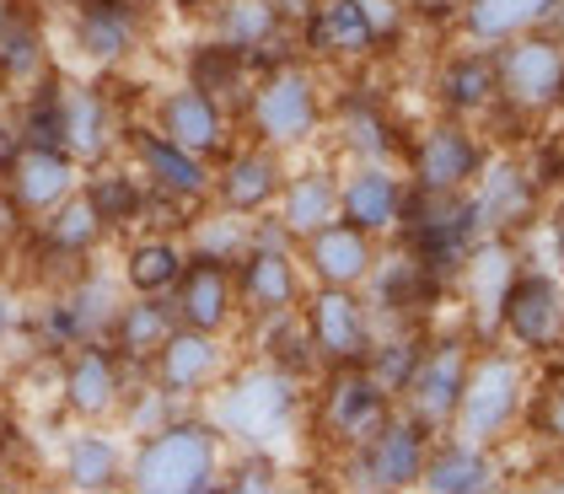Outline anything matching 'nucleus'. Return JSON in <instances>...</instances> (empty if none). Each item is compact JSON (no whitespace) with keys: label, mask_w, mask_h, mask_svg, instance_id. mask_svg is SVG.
Segmentation results:
<instances>
[{"label":"nucleus","mask_w":564,"mask_h":494,"mask_svg":"<svg viewBox=\"0 0 564 494\" xmlns=\"http://www.w3.org/2000/svg\"><path fill=\"white\" fill-rule=\"evenodd\" d=\"M167 333H173V317H167V307H156V301H140V307L113 312V339H119V350L130 360L156 355Z\"/></svg>","instance_id":"21"},{"label":"nucleus","mask_w":564,"mask_h":494,"mask_svg":"<svg viewBox=\"0 0 564 494\" xmlns=\"http://www.w3.org/2000/svg\"><path fill=\"white\" fill-rule=\"evenodd\" d=\"M312 264H317V274L328 285H349V279H360V274L371 270V248H366L360 231L328 221L312 231Z\"/></svg>","instance_id":"16"},{"label":"nucleus","mask_w":564,"mask_h":494,"mask_svg":"<svg viewBox=\"0 0 564 494\" xmlns=\"http://www.w3.org/2000/svg\"><path fill=\"white\" fill-rule=\"evenodd\" d=\"M6 328H11V307H6V296H0V339H6Z\"/></svg>","instance_id":"40"},{"label":"nucleus","mask_w":564,"mask_h":494,"mask_svg":"<svg viewBox=\"0 0 564 494\" xmlns=\"http://www.w3.org/2000/svg\"><path fill=\"white\" fill-rule=\"evenodd\" d=\"M500 312L511 317V328H517L527 344H549L560 333V296H554L549 279H521V285H511Z\"/></svg>","instance_id":"15"},{"label":"nucleus","mask_w":564,"mask_h":494,"mask_svg":"<svg viewBox=\"0 0 564 494\" xmlns=\"http://www.w3.org/2000/svg\"><path fill=\"white\" fill-rule=\"evenodd\" d=\"M269 28H274V11L263 6V0H237L231 11H226V44L231 48H253L269 39Z\"/></svg>","instance_id":"34"},{"label":"nucleus","mask_w":564,"mask_h":494,"mask_svg":"<svg viewBox=\"0 0 564 494\" xmlns=\"http://www.w3.org/2000/svg\"><path fill=\"white\" fill-rule=\"evenodd\" d=\"M134 156H140L145 178L156 183V188H167V194H177V199H194V194L210 188L205 156H194V151L173 145L167 135H134Z\"/></svg>","instance_id":"9"},{"label":"nucleus","mask_w":564,"mask_h":494,"mask_svg":"<svg viewBox=\"0 0 564 494\" xmlns=\"http://www.w3.org/2000/svg\"><path fill=\"white\" fill-rule=\"evenodd\" d=\"M130 285L140 296H156V290H167L177 285V274H183V253H177L173 242H140L130 253Z\"/></svg>","instance_id":"29"},{"label":"nucleus","mask_w":564,"mask_h":494,"mask_svg":"<svg viewBox=\"0 0 564 494\" xmlns=\"http://www.w3.org/2000/svg\"><path fill=\"white\" fill-rule=\"evenodd\" d=\"M220 194L231 210H259L263 199L274 194V162L269 156H237L220 178Z\"/></svg>","instance_id":"26"},{"label":"nucleus","mask_w":564,"mask_h":494,"mask_svg":"<svg viewBox=\"0 0 564 494\" xmlns=\"http://www.w3.org/2000/svg\"><path fill=\"white\" fill-rule=\"evenodd\" d=\"M237 237H242V231L231 221H216V226H199V231H194V248H199V259H216L220 264V259L237 248Z\"/></svg>","instance_id":"37"},{"label":"nucleus","mask_w":564,"mask_h":494,"mask_svg":"<svg viewBox=\"0 0 564 494\" xmlns=\"http://www.w3.org/2000/svg\"><path fill=\"white\" fill-rule=\"evenodd\" d=\"M134 490L145 494H199L216 484V436L205 425H162L134 451Z\"/></svg>","instance_id":"1"},{"label":"nucleus","mask_w":564,"mask_h":494,"mask_svg":"<svg viewBox=\"0 0 564 494\" xmlns=\"http://www.w3.org/2000/svg\"><path fill=\"white\" fill-rule=\"evenodd\" d=\"M328 419H334V430H339V436H366V430H377V425H382V393H377L371 382L349 376V382H339V393H334Z\"/></svg>","instance_id":"25"},{"label":"nucleus","mask_w":564,"mask_h":494,"mask_svg":"<svg viewBox=\"0 0 564 494\" xmlns=\"http://www.w3.org/2000/svg\"><path fill=\"white\" fill-rule=\"evenodd\" d=\"M500 87L511 91L517 108H549L564 91V54L560 44H543V39H527L506 54L500 65Z\"/></svg>","instance_id":"5"},{"label":"nucleus","mask_w":564,"mask_h":494,"mask_svg":"<svg viewBox=\"0 0 564 494\" xmlns=\"http://www.w3.org/2000/svg\"><path fill=\"white\" fill-rule=\"evenodd\" d=\"M425 490H435V494L489 490V462H484L478 451H452V457H441L431 473H425Z\"/></svg>","instance_id":"32"},{"label":"nucleus","mask_w":564,"mask_h":494,"mask_svg":"<svg viewBox=\"0 0 564 494\" xmlns=\"http://www.w3.org/2000/svg\"><path fill=\"white\" fill-rule=\"evenodd\" d=\"M517 404V365L511 360H489V365H478L474 382L463 387V436L468 441H484V436H495L500 425H506V414Z\"/></svg>","instance_id":"6"},{"label":"nucleus","mask_w":564,"mask_h":494,"mask_svg":"<svg viewBox=\"0 0 564 494\" xmlns=\"http://www.w3.org/2000/svg\"><path fill=\"white\" fill-rule=\"evenodd\" d=\"M226 307H231V285H226V270L216 259H194V270L177 274V317H183V328L216 333L226 322Z\"/></svg>","instance_id":"10"},{"label":"nucleus","mask_w":564,"mask_h":494,"mask_svg":"<svg viewBox=\"0 0 564 494\" xmlns=\"http://www.w3.org/2000/svg\"><path fill=\"white\" fill-rule=\"evenodd\" d=\"M420 414L431 419V425H446V414L457 408V398H463V360L452 355H435L425 371H420Z\"/></svg>","instance_id":"24"},{"label":"nucleus","mask_w":564,"mask_h":494,"mask_svg":"<svg viewBox=\"0 0 564 494\" xmlns=\"http://www.w3.org/2000/svg\"><path fill=\"white\" fill-rule=\"evenodd\" d=\"M248 296L259 307H285L291 301V264H285L280 248H259L248 259Z\"/></svg>","instance_id":"33"},{"label":"nucleus","mask_w":564,"mask_h":494,"mask_svg":"<svg viewBox=\"0 0 564 494\" xmlns=\"http://www.w3.org/2000/svg\"><path fill=\"white\" fill-rule=\"evenodd\" d=\"M506 290H511V253H506V248H484V253H478V270H474V301H478V317H484V322L500 317Z\"/></svg>","instance_id":"31"},{"label":"nucleus","mask_w":564,"mask_h":494,"mask_svg":"<svg viewBox=\"0 0 564 494\" xmlns=\"http://www.w3.org/2000/svg\"><path fill=\"white\" fill-rule=\"evenodd\" d=\"M345 210L360 221V231H382V226H392V216H398V183L388 178V173H360V178L345 188Z\"/></svg>","instance_id":"23"},{"label":"nucleus","mask_w":564,"mask_h":494,"mask_svg":"<svg viewBox=\"0 0 564 494\" xmlns=\"http://www.w3.org/2000/svg\"><path fill=\"white\" fill-rule=\"evenodd\" d=\"M560 0H474V33L478 39H506L527 22L549 17Z\"/></svg>","instance_id":"27"},{"label":"nucleus","mask_w":564,"mask_h":494,"mask_svg":"<svg viewBox=\"0 0 564 494\" xmlns=\"http://www.w3.org/2000/svg\"><path fill=\"white\" fill-rule=\"evenodd\" d=\"M76 44L87 48L91 59L113 65L134 48V11L130 0H82L76 11Z\"/></svg>","instance_id":"12"},{"label":"nucleus","mask_w":564,"mask_h":494,"mask_svg":"<svg viewBox=\"0 0 564 494\" xmlns=\"http://www.w3.org/2000/svg\"><path fill=\"white\" fill-rule=\"evenodd\" d=\"M11 22H17V11H11V6L0 0V44H6V33H11Z\"/></svg>","instance_id":"39"},{"label":"nucleus","mask_w":564,"mask_h":494,"mask_svg":"<svg viewBox=\"0 0 564 494\" xmlns=\"http://www.w3.org/2000/svg\"><path fill=\"white\" fill-rule=\"evenodd\" d=\"M468 173H474V145L457 130H435L420 145V183L425 188H457Z\"/></svg>","instance_id":"20"},{"label":"nucleus","mask_w":564,"mask_h":494,"mask_svg":"<svg viewBox=\"0 0 564 494\" xmlns=\"http://www.w3.org/2000/svg\"><path fill=\"white\" fill-rule=\"evenodd\" d=\"M334 210H339V194H334L323 178H302L291 188V199H285V226L302 231V237H312L317 226L334 221Z\"/></svg>","instance_id":"30"},{"label":"nucleus","mask_w":564,"mask_h":494,"mask_svg":"<svg viewBox=\"0 0 564 494\" xmlns=\"http://www.w3.org/2000/svg\"><path fill=\"white\" fill-rule=\"evenodd\" d=\"M285 414H291V382L274 376V371H259V376H242L231 393L216 398V425L237 441H274L285 430Z\"/></svg>","instance_id":"2"},{"label":"nucleus","mask_w":564,"mask_h":494,"mask_svg":"<svg viewBox=\"0 0 564 494\" xmlns=\"http://www.w3.org/2000/svg\"><path fill=\"white\" fill-rule=\"evenodd\" d=\"M360 11H366V22H371V33H382L392 22V6L388 0H360Z\"/></svg>","instance_id":"38"},{"label":"nucleus","mask_w":564,"mask_h":494,"mask_svg":"<svg viewBox=\"0 0 564 494\" xmlns=\"http://www.w3.org/2000/svg\"><path fill=\"white\" fill-rule=\"evenodd\" d=\"M554 430H560V436H564V404L554 408Z\"/></svg>","instance_id":"41"},{"label":"nucleus","mask_w":564,"mask_h":494,"mask_svg":"<svg viewBox=\"0 0 564 494\" xmlns=\"http://www.w3.org/2000/svg\"><path fill=\"white\" fill-rule=\"evenodd\" d=\"M517 205H521V183H517V173H506V167H500V173L489 178V188H484V199H478L468 216H489V221H500V216H511Z\"/></svg>","instance_id":"36"},{"label":"nucleus","mask_w":564,"mask_h":494,"mask_svg":"<svg viewBox=\"0 0 564 494\" xmlns=\"http://www.w3.org/2000/svg\"><path fill=\"white\" fill-rule=\"evenodd\" d=\"M65 404L76 408L82 419H102L108 408L119 404V360L108 355L97 339H87L65 365Z\"/></svg>","instance_id":"7"},{"label":"nucleus","mask_w":564,"mask_h":494,"mask_svg":"<svg viewBox=\"0 0 564 494\" xmlns=\"http://www.w3.org/2000/svg\"><path fill=\"white\" fill-rule=\"evenodd\" d=\"M102 237V216H97V205H91L87 194H65L59 205H54V216H48V242L59 248V253H87L91 242Z\"/></svg>","instance_id":"22"},{"label":"nucleus","mask_w":564,"mask_h":494,"mask_svg":"<svg viewBox=\"0 0 564 494\" xmlns=\"http://www.w3.org/2000/svg\"><path fill=\"white\" fill-rule=\"evenodd\" d=\"M366 484H377V490H398V484H414L420 479V436H409L403 425H392L382 430L377 441H371V462H366Z\"/></svg>","instance_id":"18"},{"label":"nucleus","mask_w":564,"mask_h":494,"mask_svg":"<svg viewBox=\"0 0 564 494\" xmlns=\"http://www.w3.org/2000/svg\"><path fill=\"white\" fill-rule=\"evenodd\" d=\"M312 39L323 48H366L371 44V22H366L360 0H328L323 17L312 22Z\"/></svg>","instance_id":"28"},{"label":"nucleus","mask_w":564,"mask_h":494,"mask_svg":"<svg viewBox=\"0 0 564 494\" xmlns=\"http://www.w3.org/2000/svg\"><path fill=\"white\" fill-rule=\"evenodd\" d=\"M312 333H317V344L328 350V355H360V339H366V328H360V307L349 301L345 290H328V296H317V307H312Z\"/></svg>","instance_id":"17"},{"label":"nucleus","mask_w":564,"mask_h":494,"mask_svg":"<svg viewBox=\"0 0 564 494\" xmlns=\"http://www.w3.org/2000/svg\"><path fill=\"white\" fill-rule=\"evenodd\" d=\"M54 119H59V151L82 167V162H97L113 140V119H108V102L91 87H76V81H59L54 87Z\"/></svg>","instance_id":"4"},{"label":"nucleus","mask_w":564,"mask_h":494,"mask_svg":"<svg viewBox=\"0 0 564 494\" xmlns=\"http://www.w3.org/2000/svg\"><path fill=\"white\" fill-rule=\"evenodd\" d=\"M162 135L194 151V156H210L220 145V119H216V102L205 97V87H177L167 102H162Z\"/></svg>","instance_id":"11"},{"label":"nucleus","mask_w":564,"mask_h":494,"mask_svg":"<svg viewBox=\"0 0 564 494\" xmlns=\"http://www.w3.org/2000/svg\"><path fill=\"white\" fill-rule=\"evenodd\" d=\"M210 371H216V344H210V333H199V328H173V333L162 339V350H156V376H162L167 393H188V387L210 382Z\"/></svg>","instance_id":"14"},{"label":"nucleus","mask_w":564,"mask_h":494,"mask_svg":"<svg viewBox=\"0 0 564 494\" xmlns=\"http://www.w3.org/2000/svg\"><path fill=\"white\" fill-rule=\"evenodd\" d=\"M253 119H259V130L269 140H302L312 130V87H306V76L280 70L274 81H263Z\"/></svg>","instance_id":"8"},{"label":"nucleus","mask_w":564,"mask_h":494,"mask_svg":"<svg viewBox=\"0 0 564 494\" xmlns=\"http://www.w3.org/2000/svg\"><path fill=\"white\" fill-rule=\"evenodd\" d=\"M113 290H108V279H82L59 307H54V317H48V328H54V339L59 344H87V339H97L102 328H113Z\"/></svg>","instance_id":"13"},{"label":"nucleus","mask_w":564,"mask_h":494,"mask_svg":"<svg viewBox=\"0 0 564 494\" xmlns=\"http://www.w3.org/2000/svg\"><path fill=\"white\" fill-rule=\"evenodd\" d=\"M65 479H70V490H113L119 484V447L108 436H70Z\"/></svg>","instance_id":"19"},{"label":"nucleus","mask_w":564,"mask_h":494,"mask_svg":"<svg viewBox=\"0 0 564 494\" xmlns=\"http://www.w3.org/2000/svg\"><path fill=\"white\" fill-rule=\"evenodd\" d=\"M6 194L17 210L28 216H44L54 210L65 194H76V162L59 151V145H17V156L6 162Z\"/></svg>","instance_id":"3"},{"label":"nucleus","mask_w":564,"mask_h":494,"mask_svg":"<svg viewBox=\"0 0 564 494\" xmlns=\"http://www.w3.org/2000/svg\"><path fill=\"white\" fill-rule=\"evenodd\" d=\"M87 199L97 205V216H102V226L124 221V216L134 210V188H130V178H91Z\"/></svg>","instance_id":"35"}]
</instances>
